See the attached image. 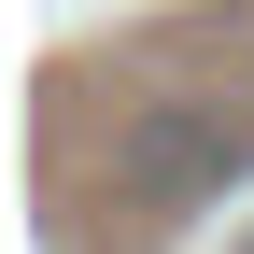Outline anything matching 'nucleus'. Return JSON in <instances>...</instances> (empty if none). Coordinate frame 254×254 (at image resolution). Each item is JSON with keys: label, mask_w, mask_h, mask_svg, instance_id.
I'll use <instances>...</instances> for the list:
<instances>
[{"label": "nucleus", "mask_w": 254, "mask_h": 254, "mask_svg": "<svg viewBox=\"0 0 254 254\" xmlns=\"http://www.w3.org/2000/svg\"><path fill=\"white\" fill-rule=\"evenodd\" d=\"M240 170H254V113H226V99H141L113 127V198L127 212H198Z\"/></svg>", "instance_id": "1"}, {"label": "nucleus", "mask_w": 254, "mask_h": 254, "mask_svg": "<svg viewBox=\"0 0 254 254\" xmlns=\"http://www.w3.org/2000/svg\"><path fill=\"white\" fill-rule=\"evenodd\" d=\"M240 254H254V240H240Z\"/></svg>", "instance_id": "2"}]
</instances>
